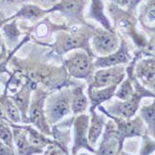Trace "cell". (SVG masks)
Masks as SVG:
<instances>
[{"mask_svg":"<svg viewBox=\"0 0 155 155\" xmlns=\"http://www.w3.org/2000/svg\"><path fill=\"white\" fill-rule=\"evenodd\" d=\"M65 66L72 77L87 78L91 74L92 61L84 51H76L65 61Z\"/></svg>","mask_w":155,"mask_h":155,"instance_id":"cell-1","label":"cell"},{"mask_svg":"<svg viewBox=\"0 0 155 155\" xmlns=\"http://www.w3.org/2000/svg\"><path fill=\"white\" fill-rule=\"evenodd\" d=\"M124 69L119 65L103 68L94 74L92 83L90 84L91 88L106 87L112 84H118L124 80Z\"/></svg>","mask_w":155,"mask_h":155,"instance_id":"cell-2","label":"cell"},{"mask_svg":"<svg viewBox=\"0 0 155 155\" xmlns=\"http://www.w3.org/2000/svg\"><path fill=\"white\" fill-rule=\"evenodd\" d=\"M71 110V97L66 93L56 94L51 97V100L45 110L46 118L48 119V123L54 124L69 114Z\"/></svg>","mask_w":155,"mask_h":155,"instance_id":"cell-3","label":"cell"},{"mask_svg":"<svg viewBox=\"0 0 155 155\" xmlns=\"http://www.w3.org/2000/svg\"><path fill=\"white\" fill-rule=\"evenodd\" d=\"M44 101H45V95L42 94L37 95L35 97H34L29 109H28L29 119L30 122L34 125H35L42 133L50 134V129L45 115Z\"/></svg>","mask_w":155,"mask_h":155,"instance_id":"cell-4","label":"cell"},{"mask_svg":"<svg viewBox=\"0 0 155 155\" xmlns=\"http://www.w3.org/2000/svg\"><path fill=\"white\" fill-rule=\"evenodd\" d=\"M94 48L103 56H107L117 50L119 46L118 37L109 30H98L93 37Z\"/></svg>","mask_w":155,"mask_h":155,"instance_id":"cell-5","label":"cell"},{"mask_svg":"<svg viewBox=\"0 0 155 155\" xmlns=\"http://www.w3.org/2000/svg\"><path fill=\"white\" fill-rule=\"evenodd\" d=\"M115 123L117 126L116 137L118 138L120 149H122L123 147V142L124 138L136 136H141L145 130L143 123L139 118H136L133 121L115 119Z\"/></svg>","mask_w":155,"mask_h":155,"instance_id":"cell-6","label":"cell"},{"mask_svg":"<svg viewBox=\"0 0 155 155\" xmlns=\"http://www.w3.org/2000/svg\"><path fill=\"white\" fill-rule=\"evenodd\" d=\"M89 117L86 114L79 115L74 121V145L73 153L75 154L81 148L87 149L90 151L94 150L90 147L87 140V131H88Z\"/></svg>","mask_w":155,"mask_h":155,"instance_id":"cell-7","label":"cell"},{"mask_svg":"<svg viewBox=\"0 0 155 155\" xmlns=\"http://www.w3.org/2000/svg\"><path fill=\"white\" fill-rule=\"evenodd\" d=\"M140 98H141V94H136L133 96L132 98L128 101H124L122 102H116L114 107L108 109V112L110 114H116L124 119H129L135 115L137 112Z\"/></svg>","mask_w":155,"mask_h":155,"instance_id":"cell-8","label":"cell"},{"mask_svg":"<svg viewBox=\"0 0 155 155\" xmlns=\"http://www.w3.org/2000/svg\"><path fill=\"white\" fill-rule=\"evenodd\" d=\"M129 60L128 50L125 45L123 43L117 51L112 52L104 57L98 58L95 62V67L97 68H108L111 66H116L123 63H126Z\"/></svg>","mask_w":155,"mask_h":155,"instance_id":"cell-9","label":"cell"},{"mask_svg":"<svg viewBox=\"0 0 155 155\" xmlns=\"http://www.w3.org/2000/svg\"><path fill=\"white\" fill-rule=\"evenodd\" d=\"M110 124L107 125L106 132L103 136L102 143L100 146V149L97 150L98 154H116L119 150L117 147V143H119L118 138L116 137V127L114 123H109Z\"/></svg>","mask_w":155,"mask_h":155,"instance_id":"cell-10","label":"cell"},{"mask_svg":"<svg viewBox=\"0 0 155 155\" xmlns=\"http://www.w3.org/2000/svg\"><path fill=\"white\" fill-rule=\"evenodd\" d=\"M13 127V142L14 147L17 148L20 154H33L34 152H39L36 149L32 147L28 142L26 132L21 126H15L11 124Z\"/></svg>","mask_w":155,"mask_h":155,"instance_id":"cell-11","label":"cell"},{"mask_svg":"<svg viewBox=\"0 0 155 155\" xmlns=\"http://www.w3.org/2000/svg\"><path fill=\"white\" fill-rule=\"evenodd\" d=\"M117 88V84H112L106 87L101 88H88L89 100L91 102L90 110H94V109L98 106L101 103L109 101L110 98L114 95Z\"/></svg>","mask_w":155,"mask_h":155,"instance_id":"cell-12","label":"cell"},{"mask_svg":"<svg viewBox=\"0 0 155 155\" xmlns=\"http://www.w3.org/2000/svg\"><path fill=\"white\" fill-rule=\"evenodd\" d=\"M92 116L88 124V131H87V140L90 146H93L101 136L103 128L105 126V119L102 115L97 114L94 110H91Z\"/></svg>","mask_w":155,"mask_h":155,"instance_id":"cell-13","label":"cell"},{"mask_svg":"<svg viewBox=\"0 0 155 155\" xmlns=\"http://www.w3.org/2000/svg\"><path fill=\"white\" fill-rule=\"evenodd\" d=\"M34 87H31L29 84H26L24 86L15 94L11 97L12 101L15 102V104L17 105V107L19 108L21 114V118L26 119V114L28 109H29V103H30V93L31 90Z\"/></svg>","mask_w":155,"mask_h":155,"instance_id":"cell-14","label":"cell"},{"mask_svg":"<svg viewBox=\"0 0 155 155\" xmlns=\"http://www.w3.org/2000/svg\"><path fill=\"white\" fill-rule=\"evenodd\" d=\"M88 98L84 94L82 87L74 89L71 96V109L74 114H83L88 107Z\"/></svg>","mask_w":155,"mask_h":155,"instance_id":"cell-15","label":"cell"},{"mask_svg":"<svg viewBox=\"0 0 155 155\" xmlns=\"http://www.w3.org/2000/svg\"><path fill=\"white\" fill-rule=\"evenodd\" d=\"M137 75L145 84L154 87V60L149 59L140 62L137 67Z\"/></svg>","mask_w":155,"mask_h":155,"instance_id":"cell-16","label":"cell"},{"mask_svg":"<svg viewBox=\"0 0 155 155\" xmlns=\"http://www.w3.org/2000/svg\"><path fill=\"white\" fill-rule=\"evenodd\" d=\"M0 103L3 107L6 117L8 118V122H13L16 124L21 122L22 119L21 111L11 97H1L0 98Z\"/></svg>","mask_w":155,"mask_h":155,"instance_id":"cell-17","label":"cell"},{"mask_svg":"<svg viewBox=\"0 0 155 155\" xmlns=\"http://www.w3.org/2000/svg\"><path fill=\"white\" fill-rule=\"evenodd\" d=\"M23 128L26 132L28 142L30 143V145L32 147L36 149L39 152L42 151V148L48 147L47 146L48 143H51L50 140L45 138L43 136H42V134H40L35 129L29 127V126H25V127H23Z\"/></svg>","mask_w":155,"mask_h":155,"instance_id":"cell-18","label":"cell"},{"mask_svg":"<svg viewBox=\"0 0 155 155\" xmlns=\"http://www.w3.org/2000/svg\"><path fill=\"white\" fill-rule=\"evenodd\" d=\"M90 14H91L92 18L97 20L98 22H101L106 30L111 31L110 24L103 12V5L101 0H92V4H91V8H90Z\"/></svg>","mask_w":155,"mask_h":155,"instance_id":"cell-19","label":"cell"},{"mask_svg":"<svg viewBox=\"0 0 155 155\" xmlns=\"http://www.w3.org/2000/svg\"><path fill=\"white\" fill-rule=\"evenodd\" d=\"M84 0H63L51 10H59L66 14H76L81 11Z\"/></svg>","mask_w":155,"mask_h":155,"instance_id":"cell-20","label":"cell"},{"mask_svg":"<svg viewBox=\"0 0 155 155\" xmlns=\"http://www.w3.org/2000/svg\"><path fill=\"white\" fill-rule=\"evenodd\" d=\"M0 140L13 150L15 149L13 142V133L11 131V128L8 124L7 121L3 120H0Z\"/></svg>","mask_w":155,"mask_h":155,"instance_id":"cell-21","label":"cell"},{"mask_svg":"<svg viewBox=\"0 0 155 155\" xmlns=\"http://www.w3.org/2000/svg\"><path fill=\"white\" fill-rule=\"evenodd\" d=\"M114 95L122 101H128L133 97L135 95V91L133 86L129 79L121 82V86L119 87L118 90L114 93Z\"/></svg>","mask_w":155,"mask_h":155,"instance_id":"cell-22","label":"cell"},{"mask_svg":"<svg viewBox=\"0 0 155 155\" xmlns=\"http://www.w3.org/2000/svg\"><path fill=\"white\" fill-rule=\"evenodd\" d=\"M83 41L84 40H83V38L81 36H77L75 35H67L64 38L62 44H61L62 52L66 53V52L72 50V49L81 48L82 45L84 44Z\"/></svg>","mask_w":155,"mask_h":155,"instance_id":"cell-23","label":"cell"},{"mask_svg":"<svg viewBox=\"0 0 155 155\" xmlns=\"http://www.w3.org/2000/svg\"><path fill=\"white\" fill-rule=\"evenodd\" d=\"M140 115L143 121L147 124L151 134H154V103L143 107L140 110Z\"/></svg>","mask_w":155,"mask_h":155,"instance_id":"cell-24","label":"cell"},{"mask_svg":"<svg viewBox=\"0 0 155 155\" xmlns=\"http://www.w3.org/2000/svg\"><path fill=\"white\" fill-rule=\"evenodd\" d=\"M42 12L43 11H42L39 8H37L36 6L28 5V6L23 7L19 11L17 16L21 17V18H25V19H36L41 15Z\"/></svg>","mask_w":155,"mask_h":155,"instance_id":"cell-25","label":"cell"},{"mask_svg":"<svg viewBox=\"0 0 155 155\" xmlns=\"http://www.w3.org/2000/svg\"><path fill=\"white\" fill-rule=\"evenodd\" d=\"M14 151L12 149H10L8 146H7L4 142L0 140V155H8V154H14Z\"/></svg>","mask_w":155,"mask_h":155,"instance_id":"cell-26","label":"cell"},{"mask_svg":"<svg viewBox=\"0 0 155 155\" xmlns=\"http://www.w3.org/2000/svg\"><path fill=\"white\" fill-rule=\"evenodd\" d=\"M0 120H3V121H7V122H8V118L6 117L5 111H4V110H3V107H2L1 103H0Z\"/></svg>","mask_w":155,"mask_h":155,"instance_id":"cell-27","label":"cell"},{"mask_svg":"<svg viewBox=\"0 0 155 155\" xmlns=\"http://www.w3.org/2000/svg\"><path fill=\"white\" fill-rule=\"evenodd\" d=\"M5 68H6L5 63H0V74H2L3 72H5Z\"/></svg>","mask_w":155,"mask_h":155,"instance_id":"cell-28","label":"cell"},{"mask_svg":"<svg viewBox=\"0 0 155 155\" xmlns=\"http://www.w3.org/2000/svg\"><path fill=\"white\" fill-rule=\"evenodd\" d=\"M114 1L119 2V3H123V2H124V0H114Z\"/></svg>","mask_w":155,"mask_h":155,"instance_id":"cell-29","label":"cell"}]
</instances>
